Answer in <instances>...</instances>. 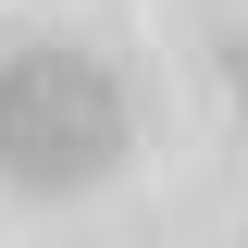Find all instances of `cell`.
<instances>
[{
	"instance_id": "cell-1",
	"label": "cell",
	"mask_w": 248,
	"mask_h": 248,
	"mask_svg": "<svg viewBox=\"0 0 248 248\" xmlns=\"http://www.w3.org/2000/svg\"><path fill=\"white\" fill-rule=\"evenodd\" d=\"M124 149H137V112L99 50H75V37L0 50V186L13 199H87L124 174Z\"/></svg>"
},
{
	"instance_id": "cell-2",
	"label": "cell",
	"mask_w": 248,
	"mask_h": 248,
	"mask_svg": "<svg viewBox=\"0 0 248 248\" xmlns=\"http://www.w3.org/2000/svg\"><path fill=\"white\" fill-rule=\"evenodd\" d=\"M211 62H223V87H236V112H248V25H236V37H223V50H211Z\"/></svg>"
}]
</instances>
